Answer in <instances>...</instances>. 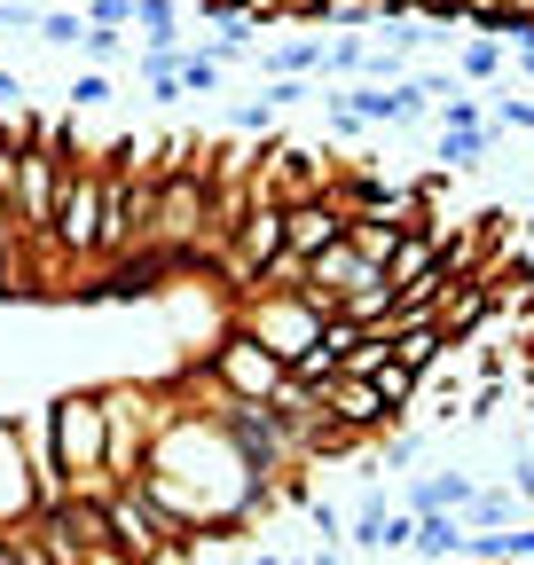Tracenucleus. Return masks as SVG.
Instances as JSON below:
<instances>
[{"label": "nucleus", "instance_id": "31", "mask_svg": "<svg viewBox=\"0 0 534 565\" xmlns=\"http://www.w3.org/2000/svg\"><path fill=\"white\" fill-rule=\"evenodd\" d=\"M526 103H534V95H526Z\"/></svg>", "mask_w": 534, "mask_h": 565}, {"label": "nucleus", "instance_id": "26", "mask_svg": "<svg viewBox=\"0 0 534 565\" xmlns=\"http://www.w3.org/2000/svg\"><path fill=\"white\" fill-rule=\"evenodd\" d=\"M370 9H377V17H385V24H393V17H400V0H370Z\"/></svg>", "mask_w": 534, "mask_h": 565}, {"label": "nucleus", "instance_id": "19", "mask_svg": "<svg viewBox=\"0 0 534 565\" xmlns=\"http://www.w3.org/2000/svg\"><path fill=\"white\" fill-rule=\"evenodd\" d=\"M79 17L103 24V32H126L134 24V0H79Z\"/></svg>", "mask_w": 534, "mask_h": 565}, {"label": "nucleus", "instance_id": "20", "mask_svg": "<svg viewBox=\"0 0 534 565\" xmlns=\"http://www.w3.org/2000/svg\"><path fill=\"white\" fill-rule=\"evenodd\" d=\"M377 463L385 471H409L417 463V433H377Z\"/></svg>", "mask_w": 534, "mask_h": 565}, {"label": "nucleus", "instance_id": "16", "mask_svg": "<svg viewBox=\"0 0 534 565\" xmlns=\"http://www.w3.org/2000/svg\"><path fill=\"white\" fill-rule=\"evenodd\" d=\"M307 526H314L322 550H339V542H346V511H339V503H322V494H307Z\"/></svg>", "mask_w": 534, "mask_h": 565}, {"label": "nucleus", "instance_id": "14", "mask_svg": "<svg viewBox=\"0 0 534 565\" xmlns=\"http://www.w3.org/2000/svg\"><path fill=\"white\" fill-rule=\"evenodd\" d=\"M221 71H228V63H221L213 47H181V55H173V79H181V95H213V87H221Z\"/></svg>", "mask_w": 534, "mask_h": 565}, {"label": "nucleus", "instance_id": "30", "mask_svg": "<svg viewBox=\"0 0 534 565\" xmlns=\"http://www.w3.org/2000/svg\"><path fill=\"white\" fill-rule=\"evenodd\" d=\"M72 9H79V0H72Z\"/></svg>", "mask_w": 534, "mask_h": 565}, {"label": "nucleus", "instance_id": "28", "mask_svg": "<svg viewBox=\"0 0 534 565\" xmlns=\"http://www.w3.org/2000/svg\"><path fill=\"white\" fill-rule=\"evenodd\" d=\"M519 228H526V236H534V196H526V221H519Z\"/></svg>", "mask_w": 534, "mask_h": 565}, {"label": "nucleus", "instance_id": "5", "mask_svg": "<svg viewBox=\"0 0 534 565\" xmlns=\"http://www.w3.org/2000/svg\"><path fill=\"white\" fill-rule=\"evenodd\" d=\"M47 244L72 259V267L95 259V244H103V166L63 158V173H55V212H47Z\"/></svg>", "mask_w": 534, "mask_h": 565}, {"label": "nucleus", "instance_id": "13", "mask_svg": "<svg viewBox=\"0 0 534 565\" xmlns=\"http://www.w3.org/2000/svg\"><path fill=\"white\" fill-rule=\"evenodd\" d=\"M456 79H480V87H495V79H503V40H488V32L456 40Z\"/></svg>", "mask_w": 534, "mask_h": 565}, {"label": "nucleus", "instance_id": "9", "mask_svg": "<svg viewBox=\"0 0 534 565\" xmlns=\"http://www.w3.org/2000/svg\"><path fill=\"white\" fill-rule=\"evenodd\" d=\"M346 236V204L339 196H307V204H284V252L291 259H314L322 244Z\"/></svg>", "mask_w": 534, "mask_h": 565}, {"label": "nucleus", "instance_id": "8", "mask_svg": "<svg viewBox=\"0 0 534 565\" xmlns=\"http://www.w3.org/2000/svg\"><path fill=\"white\" fill-rule=\"evenodd\" d=\"M322 416L339 424V433H354V440H377L385 424H400L370 377H330V385H322Z\"/></svg>", "mask_w": 534, "mask_h": 565}, {"label": "nucleus", "instance_id": "22", "mask_svg": "<svg viewBox=\"0 0 534 565\" xmlns=\"http://www.w3.org/2000/svg\"><path fill=\"white\" fill-rule=\"evenodd\" d=\"M511 494H519V503H534V448H526V440L511 448Z\"/></svg>", "mask_w": 534, "mask_h": 565}, {"label": "nucleus", "instance_id": "15", "mask_svg": "<svg viewBox=\"0 0 534 565\" xmlns=\"http://www.w3.org/2000/svg\"><path fill=\"white\" fill-rule=\"evenodd\" d=\"M47 47H79V32H87V17L79 9H40V24H32Z\"/></svg>", "mask_w": 534, "mask_h": 565}, {"label": "nucleus", "instance_id": "27", "mask_svg": "<svg viewBox=\"0 0 534 565\" xmlns=\"http://www.w3.org/2000/svg\"><path fill=\"white\" fill-rule=\"evenodd\" d=\"M244 565H284V557H276V550H252V557H244Z\"/></svg>", "mask_w": 534, "mask_h": 565}, {"label": "nucleus", "instance_id": "6", "mask_svg": "<svg viewBox=\"0 0 534 565\" xmlns=\"http://www.w3.org/2000/svg\"><path fill=\"white\" fill-rule=\"evenodd\" d=\"M322 322H330V315H322L307 291H244V307H236V330L259 338L284 370L299 362L307 345H322Z\"/></svg>", "mask_w": 534, "mask_h": 565}, {"label": "nucleus", "instance_id": "23", "mask_svg": "<svg viewBox=\"0 0 534 565\" xmlns=\"http://www.w3.org/2000/svg\"><path fill=\"white\" fill-rule=\"evenodd\" d=\"M236 126H259V134H267V126H276V103H267V95H259V103H244V110H236Z\"/></svg>", "mask_w": 534, "mask_h": 565}, {"label": "nucleus", "instance_id": "24", "mask_svg": "<svg viewBox=\"0 0 534 565\" xmlns=\"http://www.w3.org/2000/svg\"><path fill=\"white\" fill-rule=\"evenodd\" d=\"M299 565H346V550H322V542H314V550H307Z\"/></svg>", "mask_w": 534, "mask_h": 565}, {"label": "nucleus", "instance_id": "1", "mask_svg": "<svg viewBox=\"0 0 534 565\" xmlns=\"http://www.w3.org/2000/svg\"><path fill=\"white\" fill-rule=\"evenodd\" d=\"M134 487H142L181 534H221V526L244 534L252 519L276 511V503H267V479L236 448L221 408H173L165 401V424L150 433V456H142V479H134Z\"/></svg>", "mask_w": 534, "mask_h": 565}, {"label": "nucleus", "instance_id": "21", "mask_svg": "<svg viewBox=\"0 0 534 565\" xmlns=\"http://www.w3.org/2000/svg\"><path fill=\"white\" fill-rule=\"evenodd\" d=\"M440 126H488V103L480 95H448L440 103Z\"/></svg>", "mask_w": 534, "mask_h": 565}, {"label": "nucleus", "instance_id": "2", "mask_svg": "<svg viewBox=\"0 0 534 565\" xmlns=\"http://www.w3.org/2000/svg\"><path fill=\"white\" fill-rule=\"evenodd\" d=\"M95 408H103V479L134 487L142 456H150V433L165 424V393L142 377H110V385H95Z\"/></svg>", "mask_w": 534, "mask_h": 565}, {"label": "nucleus", "instance_id": "4", "mask_svg": "<svg viewBox=\"0 0 534 565\" xmlns=\"http://www.w3.org/2000/svg\"><path fill=\"white\" fill-rule=\"evenodd\" d=\"M103 526H110V557L118 565H181L189 557V534L150 503L142 487H110L103 494Z\"/></svg>", "mask_w": 534, "mask_h": 565}, {"label": "nucleus", "instance_id": "12", "mask_svg": "<svg viewBox=\"0 0 534 565\" xmlns=\"http://www.w3.org/2000/svg\"><path fill=\"white\" fill-rule=\"evenodd\" d=\"M495 118L488 126H440V166L448 173H472V166H488V150H495Z\"/></svg>", "mask_w": 534, "mask_h": 565}, {"label": "nucleus", "instance_id": "17", "mask_svg": "<svg viewBox=\"0 0 534 565\" xmlns=\"http://www.w3.org/2000/svg\"><path fill=\"white\" fill-rule=\"evenodd\" d=\"M63 95H72V110H103V103H110L118 87H110V71H95V63H87V71H79V79L63 87Z\"/></svg>", "mask_w": 534, "mask_h": 565}, {"label": "nucleus", "instance_id": "29", "mask_svg": "<svg viewBox=\"0 0 534 565\" xmlns=\"http://www.w3.org/2000/svg\"><path fill=\"white\" fill-rule=\"evenodd\" d=\"M526 448H534V401H526Z\"/></svg>", "mask_w": 534, "mask_h": 565}, {"label": "nucleus", "instance_id": "18", "mask_svg": "<svg viewBox=\"0 0 534 565\" xmlns=\"http://www.w3.org/2000/svg\"><path fill=\"white\" fill-rule=\"evenodd\" d=\"M79 47H87V63H95V71H110V63L126 55V32H103V24H87V32H79Z\"/></svg>", "mask_w": 534, "mask_h": 565}, {"label": "nucleus", "instance_id": "11", "mask_svg": "<svg viewBox=\"0 0 534 565\" xmlns=\"http://www.w3.org/2000/svg\"><path fill=\"white\" fill-rule=\"evenodd\" d=\"M463 534H472V526H463L456 511H425V519L409 526V550L432 557V565H448V557H463Z\"/></svg>", "mask_w": 534, "mask_h": 565}, {"label": "nucleus", "instance_id": "3", "mask_svg": "<svg viewBox=\"0 0 534 565\" xmlns=\"http://www.w3.org/2000/svg\"><path fill=\"white\" fill-rule=\"evenodd\" d=\"M47 448H55V471H63V487H72V494H110V479H103V408H95V385L47 401Z\"/></svg>", "mask_w": 534, "mask_h": 565}, {"label": "nucleus", "instance_id": "7", "mask_svg": "<svg viewBox=\"0 0 534 565\" xmlns=\"http://www.w3.org/2000/svg\"><path fill=\"white\" fill-rule=\"evenodd\" d=\"M291 370L267 353L259 338H244L236 322L213 338V353H205V385L221 393V401H276V385H284Z\"/></svg>", "mask_w": 534, "mask_h": 565}, {"label": "nucleus", "instance_id": "10", "mask_svg": "<svg viewBox=\"0 0 534 565\" xmlns=\"http://www.w3.org/2000/svg\"><path fill=\"white\" fill-rule=\"evenodd\" d=\"M32 511H40L32 463H24V448H17V424L0 416V526H17V519H32Z\"/></svg>", "mask_w": 534, "mask_h": 565}, {"label": "nucleus", "instance_id": "25", "mask_svg": "<svg viewBox=\"0 0 534 565\" xmlns=\"http://www.w3.org/2000/svg\"><path fill=\"white\" fill-rule=\"evenodd\" d=\"M511 55H519V79H534V40H526V47H511Z\"/></svg>", "mask_w": 534, "mask_h": 565}]
</instances>
